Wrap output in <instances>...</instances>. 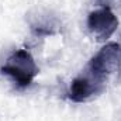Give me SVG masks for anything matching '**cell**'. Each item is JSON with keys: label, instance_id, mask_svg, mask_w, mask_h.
<instances>
[{"label": "cell", "instance_id": "6da1fadb", "mask_svg": "<svg viewBox=\"0 0 121 121\" xmlns=\"http://www.w3.org/2000/svg\"><path fill=\"white\" fill-rule=\"evenodd\" d=\"M24 58V52H18L11 59H9V63L3 68V70L6 73H10L14 76V79L17 82H20L21 85H28L31 76H32V70H34V65H32V60L28 62V65H24L21 66V62Z\"/></svg>", "mask_w": 121, "mask_h": 121}]
</instances>
